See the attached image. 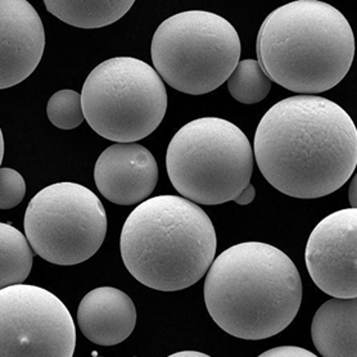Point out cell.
<instances>
[{
  "label": "cell",
  "mask_w": 357,
  "mask_h": 357,
  "mask_svg": "<svg viewBox=\"0 0 357 357\" xmlns=\"http://www.w3.org/2000/svg\"><path fill=\"white\" fill-rule=\"evenodd\" d=\"M253 155L276 190L301 199L321 198L343 187L355 172L356 126L326 98H287L261 119Z\"/></svg>",
  "instance_id": "cell-1"
},
{
  "label": "cell",
  "mask_w": 357,
  "mask_h": 357,
  "mask_svg": "<svg viewBox=\"0 0 357 357\" xmlns=\"http://www.w3.org/2000/svg\"><path fill=\"white\" fill-rule=\"evenodd\" d=\"M303 296L300 273L271 244H236L215 259L204 282V302L213 321L241 340L282 333L297 317Z\"/></svg>",
  "instance_id": "cell-2"
},
{
  "label": "cell",
  "mask_w": 357,
  "mask_h": 357,
  "mask_svg": "<svg viewBox=\"0 0 357 357\" xmlns=\"http://www.w3.org/2000/svg\"><path fill=\"white\" fill-rule=\"evenodd\" d=\"M259 63L271 82L314 96L337 86L355 57L347 18L319 0H297L273 10L256 41Z\"/></svg>",
  "instance_id": "cell-3"
},
{
  "label": "cell",
  "mask_w": 357,
  "mask_h": 357,
  "mask_svg": "<svg viewBox=\"0 0 357 357\" xmlns=\"http://www.w3.org/2000/svg\"><path fill=\"white\" fill-rule=\"evenodd\" d=\"M216 233L197 203L178 195L148 198L125 221L120 250L139 283L161 292L189 288L207 274Z\"/></svg>",
  "instance_id": "cell-4"
},
{
  "label": "cell",
  "mask_w": 357,
  "mask_h": 357,
  "mask_svg": "<svg viewBox=\"0 0 357 357\" xmlns=\"http://www.w3.org/2000/svg\"><path fill=\"white\" fill-rule=\"evenodd\" d=\"M253 149L236 125L202 117L171 139L166 169L171 184L192 202L215 206L234 201L251 183Z\"/></svg>",
  "instance_id": "cell-5"
},
{
  "label": "cell",
  "mask_w": 357,
  "mask_h": 357,
  "mask_svg": "<svg viewBox=\"0 0 357 357\" xmlns=\"http://www.w3.org/2000/svg\"><path fill=\"white\" fill-rule=\"evenodd\" d=\"M242 44L234 26L206 10H188L155 30L151 54L169 86L190 96L218 89L239 63Z\"/></svg>",
  "instance_id": "cell-6"
},
{
  "label": "cell",
  "mask_w": 357,
  "mask_h": 357,
  "mask_svg": "<svg viewBox=\"0 0 357 357\" xmlns=\"http://www.w3.org/2000/svg\"><path fill=\"white\" fill-rule=\"evenodd\" d=\"M82 109L90 128L116 143H135L160 126L167 91L152 66L132 57L98 65L84 82Z\"/></svg>",
  "instance_id": "cell-7"
},
{
  "label": "cell",
  "mask_w": 357,
  "mask_h": 357,
  "mask_svg": "<svg viewBox=\"0 0 357 357\" xmlns=\"http://www.w3.org/2000/svg\"><path fill=\"white\" fill-rule=\"evenodd\" d=\"M24 234L43 260L71 266L89 260L107 234L103 203L88 188L56 183L41 189L29 203Z\"/></svg>",
  "instance_id": "cell-8"
},
{
  "label": "cell",
  "mask_w": 357,
  "mask_h": 357,
  "mask_svg": "<svg viewBox=\"0 0 357 357\" xmlns=\"http://www.w3.org/2000/svg\"><path fill=\"white\" fill-rule=\"evenodd\" d=\"M76 329L65 303L36 285L0 291V356L73 357Z\"/></svg>",
  "instance_id": "cell-9"
},
{
  "label": "cell",
  "mask_w": 357,
  "mask_h": 357,
  "mask_svg": "<svg viewBox=\"0 0 357 357\" xmlns=\"http://www.w3.org/2000/svg\"><path fill=\"white\" fill-rule=\"evenodd\" d=\"M306 266L312 282L337 298L357 296V210L333 212L310 234Z\"/></svg>",
  "instance_id": "cell-10"
},
{
  "label": "cell",
  "mask_w": 357,
  "mask_h": 357,
  "mask_svg": "<svg viewBox=\"0 0 357 357\" xmlns=\"http://www.w3.org/2000/svg\"><path fill=\"white\" fill-rule=\"evenodd\" d=\"M0 88L26 80L40 63L45 49L41 18L26 0L0 1Z\"/></svg>",
  "instance_id": "cell-11"
},
{
  "label": "cell",
  "mask_w": 357,
  "mask_h": 357,
  "mask_svg": "<svg viewBox=\"0 0 357 357\" xmlns=\"http://www.w3.org/2000/svg\"><path fill=\"white\" fill-rule=\"evenodd\" d=\"M98 190L109 202L131 206L144 202L158 181L153 155L138 143H116L108 146L94 167Z\"/></svg>",
  "instance_id": "cell-12"
},
{
  "label": "cell",
  "mask_w": 357,
  "mask_h": 357,
  "mask_svg": "<svg viewBox=\"0 0 357 357\" xmlns=\"http://www.w3.org/2000/svg\"><path fill=\"white\" fill-rule=\"evenodd\" d=\"M137 319L130 297L112 287L93 289L82 298L77 310L82 333L98 346H116L128 340Z\"/></svg>",
  "instance_id": "cell-13"
},
{
  "label": "cell",
  "mask_w": 357,
  "mask_h": 357,
  "mask_svg": "<svg viewBox=\"0 0 357 357\" xmlns=\"http://www.w3.org/2000/svg\"><path fill=\"white\" fill-rule=\"evenodd\" d=\"M311 337L324 357L357 356V298L325 302L314 317Z\"/></svg>",
  "instance_id": "cell-14"
},
{
  "label": "cell",
  "mask_w": 357,
  "mask_h": 357,
  "mask_svg": "<svg viewBox=\"0 0 357 357\" xmlns=\"http://www.w3.org/2000/svg\"><path fill=\"white\" fill-rule=\"evenodd\" d=\"M54 17L80 29H100L117 22L130 10L134 0H45Z\"/></svg>",
  "instance_id": "cell-15"
},
{
  "label": "cell",
  "mask_w": 357,
  "mask_h": 357,
  "mask_svg": "<svg viewBox=\"0 0 357 357\" xmlns=\"http://www.w3.org/2000/svg\"><path fill=\"white\" fill-rule=\"evenodd\" d=\"M0 285L22 284L33 268V250L18 229L9 224H0Z\"/></svg>",
  "instance_id": "cell-16"
},
{
  "label": "cell",
  "mask_w": 357,
  "mask_h": 357,
  "mask_svg": "<svg viewBox=\"0 0 357 357\" xmlns=\"http://www.w3.org/2000/svg\"><path fill=\"white\" fill-rule=\"evenodd\" d=\"M227 82L231 97L243 105L264 100L273 86V82L256 59L239 61Z\"/></svg>",
  "instance_id": "cell-17"
},
{
  "label": "cell",
  "mask_w": 357,
  "mask_h": 357,
  "mask_svg": "<svg viewBox=\"0 0 357 357\" xmlns=\"http://www.w3.org/2000/svg\"><path fill=\"white\" fill-rule=\"evenodd\" d=\"M49 121L58 129L73 130L85 120L82 94L75 90H59L49 99L47 106Z\"/></svg>",
  "instance_id": "cell-18"
},
{
  "label": "cell",
  "mask_w": 357,
  "mask_h": 357,
  "mask_svg": "<svg viewBox=\"0 0 357 357\" xmlns=\"http://www.w3.org/2000/svg\"><path fill=\"white\" fill-rule=\"evenodd\" d=\"M26 195V183L22 175L13 169H0V208L9 210L22 202Z\"/></svg>",
  "instance_id": "cell-19"
},
{
  "label": "cell",
  "mask_w": 357,
  "mask_h": 357,
  "mask_svg": "<svg viewBox=\"0 0 357 357\" xmlns=\"http://www.w3.org/2000/svg\"><path fill=\"white\" fill-rule=\"evenodd\" d=\"M261 357H315V354L296 346L276 347L261 354Z\"/></svg>",
  "instance_id": "cell-20"
},
{
  "label": "cell",
  "mask_w": 357,
  "mask_h": 357,
  "mask_svg": "<svg viewBox=\"0 0 357 357\" xmlns=\"http://www.w3.org/2000/svg\"><path fill=\"white\" fill-rule=\"evenodd\" d=\"M255 197H256V189L250 183L247 187L244 188L243 192L236 197L234 202L239 204V206H245V204L253 202Z\"/></svg>",
  "instance_id": "cell-21"
},
{
  "label": "cell",
  "mask_w": 357,
  "mask_h": 357,
  "mask_svg": "<svg viewBox=\"0 0 357 357\" xmlns=\"http://www.w3.org/2000/svg\"><path fill=\"white\" fill-rule=\"evenodd\" d=\"M356 189H357V176L354 175V178L351 180L349 189V204L352 208H356L357 199H356Z\"/></svg>",
  "instance_id": "cell-22"
},
{
  "label": "cell",
  "mask_w": 357,
  "mask_h": 357,
  "mask_svg": "<svg viewBox=\"0 0 357 357\" xmlns=\"http://www.w3.org/2000/svg\"><path fill=\"white\" fill-rule=\"evenodd\" d=\"M171 357H207V355L202 352H197V351H181V352L172 354Z\"/></svg>",
  "instance_id": "cell-23"
},
{
  "label": "cell",
  "mask_w": 357,
  "mask_h": 357,
  "mask_svg": "<svg viewBox=\"0 0 357 357\" xmlns=\"http://www.w3.org/2000/svg\"><path fill=\"white\" fill-rule=\"evenodd\" d=\"M0 142H1V153H0V157H1V160L0 161H3V157H4V139H3V134H1V138H0Z\"/></svg>",
  "instance_id": "cell-24"
}]
</instances>
